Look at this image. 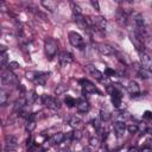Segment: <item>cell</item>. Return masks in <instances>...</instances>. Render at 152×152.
Listing matches in <instances>:
<instances>
[{
    "instance_id": "6da1fadb",
    "label": "cell",
    "mask_w": 152,
    "mask_h": 152,
    "mask_svg": "<svg viewBox=\"0 0 152 152\" xmlns=\"http://www.w3.org/2000/svg\"><path fill=\"white\" fill-rule=\"evenodd\" d=\"M49 75H50L49 72H43V71H28L26 72V78L38 86H44L46 80L49 78Z\"/></svg>"
},
{
    "instance_id": "7a4b0ae2",
    "label": "cell",
    "mask_w": 152,
    "mask_h": 152,
    "mask_svg": "<svg viewBox=\"0 0 152 152\" xmlns=\"http://www.w3.org/2000/svg\"><path fill=\"white\" fill-rule=\"evenodd\" d=\"M107 91L109 93L110 95V100H112V103L115 108H120L121 106V101H122V94L121 91L118 89L116 86H108L107 87Z\"/></svg>"
},
{
    "instance_id": "3957f363",
    "label": "cell",
    "mask_w": 152,
    "mask_h": 152,
    "mask_svg": "<svg viewBox=\"0 0 152 152\" xmlns=\"http://www.w3.org/2000/svg\"><path fill=\"white\" fill-rule=\"evenodd\" d=\"M44 50H45V55L49 57V58H52L55 57V55L57 53V50H58V43L56 39L49 37L45 39L44 42Z\"/></svg>"
},
{
    "instance_id": "277c9868",
    "label": "cell",
    "mask_w": 152,
    "mask_h": 152,
    "mask_svg": "<svg viewBox=\"0 0 152 152\" xmlns=\"http://www.w3.org/2000/svg\"><path fill=\"white\" fill-rule=\"evenodd\" d=\"M68 38H69L70 44H71L74 48L78 49V50H83V49L86 48L84 39L82 38V36H81L80 33L74 32V31H70V32L68 33Z\"/></svg>"
},
{
    "instance_id": "5b68a950",
    "label": "cell",
    "mask_w": 152,
    "mask_h": 152,
    "mask_svg": "<svg viewBox=\"0 0 152 152\" xmlns=\"http://www.w3.org/2000/svg\"><path fill=\"white\" fill-rule=\"evenodd\" d=\"M129 38H131V42L133 43V45L135 46L138 53L145 51V38L142 36H140L135 31H133V32L131 31L129 32Z\"/></svg>"
},
{
    "instance_id": "8992f818",
    "label": "cell",
    "mask_w": 152,
    "mask_h": 152,
    "mask_svg": "<svg viewBox=\"0 0 152 152\" xmlns=\"http://www.w3.org/2000/svg\"><path fill=\"white\" fill-rule=\"evenodd\" d=\"M1 82L4 84H6V86H13V84H17L18 83V78L13 74V71L8 69V70H6V71L2 72V75H1Z\"/></svg>"
},
{
    "instance_id": "52a82bcc",
    "label": "cell",
    "mask_w": 152,
    "mask_h": 152,
    "mask_svg": "<svg viewBox=\"0 0 152 152\" xmlns=\"http://www.w3.org/2000/svg\"><path fill=\"white\" fill-rule=\"evenodd\" d=\"M42 101H43V104H45L50 109H59L61 108L59 101L56 97L51 96V95H43L42 96Z\"/></svg>"
},
{
    "instance_id": "ba28073f",
    "label": "cell",
    "mask_w": 152,
    "mask_h": 152,
    "mask_svg": "<svg viewBox=\"0 0 152 152\" xmlns=\"http://www.w3.org/2000/svg\"><path fill=\"white\" fill-rule=\"evenodd\" d=\"M91 21H93V28L94 30H99L102 32H106L107 30V21L104 18L102 17H90Z\"/></svg>"
},
{
    "instance_id": "9c48e42d",
    "label": "cell",
    "mask_w": 152,
    "mask_h": 152,
    "mask_svg": "<svg viewBox=\"0 0 152 152\" xmlns=\"http://www.w3.org/2000/svg\"><path fill=\"white\" fill-rule=\"evenodd\" d=\"M80 84L82 86V93L83 94H94V93H99L97 88L88 80L86 78H82L80 80Z\"/></svg>"
},
{
    "instance_id": "30bf717a",
    "label": "cell",
    "mask_w": 152,
    "mask_h": 152,
    "mask_svg": "<svg viewBox=\"0 0 152 152\" xmlns=\"http://www.w3.org/2000/svg\"><path fill=\"white\" fill-rule=\"evenodd\" d=\"M95 49L103 56H108V55H113L115 52V50L113 49V46H110L109 44L106 43H96L95 44Z\"/></svg>"
},
{
    "instance_id": "8fae6325",
    "label": "cell",
    "mask_w": 152,
    "mask_h": 152,
    "mask_svg": "<svg viewBox=\"0 0 152 152\" xmlns=\"http://www.w3.org/2000/svg\"><path fill=\"white\" fill-rule=\"evenodd\" d=\"M58 59H59V64H61V66L66 68V66H69V65L72 63L74 57H72V55H71L70 52H68V51H62V52L59 53Z\"/></svg>"
},
{
    "instance_id": "7c38bea8",
    "label": "cell",
    "mask_w": 152,
    "mask_h": 152,
    "mask_svg": "<svg viewBox=\"0 0 152 152\" xmlns=\"http://www.w3.org/2000/svg\"><path fill=\"white\" fill-rule=\"evenodd\" d=\"M18 146V140L14 135H6L5 138V151H15Z\"/></svg>"
},
{
    "instance_id": "4fadbf2b",
    "label": "cell",
    "mask_w": 152,
    "mask_h": 152,
    "mask_svg": "<svg viewBox=\"0 0 152 152\" xmlns=\"http://www.w3.org/2000/svg\"><path fill=\"white\" fill-rule=\"evenodd\" d=\"M86 70H87L94 78H96L97 81H100V82H104V76H103V74H102L99 69H96L94 65H91V64L86 65Z\"/></svg>"
},
{
    "instance_id": "5bb4252c",
    "label": "cell",
    "mask_w": 152,
    "mask_h": 152,
    "mask_svg": "<svg viewBox=\"0 0 152 152\" xmlns=\"http://www.w3.org/2000/svg\"><path fill=\"white\" fill-rule=\"evenodd\" d=\"M140 56V63H141V68L146 69V70H150L151 66H152V59H151V56L144 51V52H140L139 53Z\"/></svg>"
},
{
    "instance_id": "9a60e30c",
    "label": "cell",
    "mask_w": 152,
    "mask_h": 152,
    "mask_svg": "<svg viewBox=\"0 0 152 152\" xmlns=\"http://www.w3.org/2000/svg\"><path fill=\"white\" fill-rule=\"evenodd\" d=\"M26 97L25 96H20L15 102H14V107H13V113H21L24 107L26 106Z\"/></svg>"
},
{
    "instance_id": "2e32d148",
    "label": "cell",
    "mask_w": 152,
    "mask_h": 152,
    "mask_svg": "<svg viewBox=\"0 0 152 152\" xmlns=\"http://www.w3.org/2000/svg\"><path fill=\"white\" fill-rule=\"evenodd\" d=\"M75 106H76V108H77V110H78L80 113H87V112L89 110V108H90L89 102H88L86 99H80V100H77Z\"/></svg>"
},
{
    "instance_id": "e0dca14e",
    "label": "cell",
    "mask_w": 152,
    "mask_h": 152,
    "mask_svg": "<svg viewBox=\"0 0 152 152\" xmlns=\"http://www.w3.org/2000/svg\"><path fill=\"white\" fill-rule=\"evenodd\" d=\"M127 91L132 95V96H137L140 94V87L135 81H129L127 84Z\"/></svg>"
},
{
    "instance_id": "ac0fdd59",
    "label": "cell",
    "mask_w": 152,
    "mask_h": 152,
    "mask_svg": "<svg viewBox=\"0 0 152 152\" xmlns=\"http://www.w3.org/2000/svg\"><path fill=\"white\" fill-rule=\"evenodd\" d=\"M64 139H65L64 133H62V132H57V133H55V134L49 139V142H50L51 145H59L61 142L64 141Z\"/></svg>"
},
{
    "instance_id": "d6986e66",
    "label": "cell",
    "mask_w": 152,
    "mask_h": 152,
    "mask_svg": "<svg viewBox=\"0 0 152 152\" xmlns=\"http://www.w3.org/2000/svg\"><path fill=\"white\" fill-rule=\"evenodd\" d=\"M127 19H128V13L125 10L119 8L118 13H116V20L120 25H126L127 24Z\"/></svg>"
},
{
    "instance_id": "ffe728a7",
    "label": "cell",
    "mask_w": 152,
    "mask_h": 152,
    "mask_svg": "<svg viewBox=\"0 0 152 152\" xmlns=\"http://www.w3.org/2000/svg\"><path fill=\"white\" fill-rule=\"evenodd\" d=\"M74 18H75L76 24H77L82 30H84V31H89L88 24H87V21H86V17H83L82 14H80V15H74Z\"/></svg>"
},
{
    "instance_id": "44dd1931",
    "label": "cell",
    "mask_w": 152,
    "mask_h": 152,
    "mask_svg": "<svg viewBox=\"0 0 152 152\" xmlns=\"http://www.w3.org/2000/svg\"><path fill=\"white\" fill-rule=\"evenodd\" d=\"M113 127H114V131H115L118 137H121L124 134V132L126 131V124L122 121H115Z\"/></svg>"
},
{
    "instance_id": "7402d4cb",
    "label": "cell",
    "mask_w": 152,
    "mask_h": 152,
    "mask_svg": "<svg viewBox=\"0 0 152 152\" xmlns=\"http://www.w3.org/2000/svg\"><path fill=\"white\" fill-rule=\"evenodd\" d=\"M69 125L72 127V128H80L81 126H82V120L80 119V118H77V116H75V115H72V116H70L69 118Z\"/></svg>"
},
{
    "instance_id": "603a6c76",
    "label": "cell",
    "mask_w": 152,
    "mask_h": 152,
    "mask_svg": "<svg viewBox=\"0 0 152 152\" xmlns=\"http://www.w3.org/2000/svg\"><path fill=\"white\" fill-rule=\"evenodd\" d=\"M36 127V120H34V116L33 115H30L27 118V121H26V129L28 132H32Z\"/></svg>"
},
{
    "instance_id": "cb8c5ba5",
    "label": "cell",
    "mask_w": 152,
    "mask_h": 152,
    "mask_svg": "<svg viewBox=\"0 0 152 152\" xmlns=\"http://www.w3.org/2000/svg\"><path fill=\"white\" fill-rule=\"evenodd\" d=\"M100 145H101V141H100V139H99L96 135L89 138V146H90L91 148H95V150H96V148L100 147Z\"/></svg>"
},
{
    "instance_id": "d4e9b609",
    "label": "cell",
    "mask_w": 152,
    "mask_h": 152,
    "mask_svg": "<svg viewBox=\"0 0 152 152\" xmlns=\"http://www.w3.org/2000/svg\"><path fill=\"white\" fill-rule=\"evenodd\" d=\"M137 71H138V75L141 77V78H150V76H151V72H150V70H146V69H144V68H141V66H137Z\"/></svg>"
},
{
    "instance_id": "484cf974",
    "label": "cell",
    "mask_w": 152,
    "mask_h": 152,
    "mask_svg": "<svg viewBox=\"0 0 152 152\" xmlns=\"http://www.w3.org/2000/svg\"><path fill=\"white\" fill-rule=\"evenodd\" d=\"M7 99H8L7 91L4 89H0V106H4L7 102Z\"/></svg>"
},
{
    "instance_id": "4316f807",
    "label": "cell",
    "mask_w": 152,
    "mask_h": 152,
    "mask_svg": "<svg viewBox=\"0 0 152 152\" xmlns=\"http://www.w3.org/2000/svg\"><path fill=\"white\" fill-rule=\"evenodd\" d=\"M65 90H66V86H64V84H58V86L55 88V94H56V95H62Z\"/></svg>"
},
{
    "instance_id": "83f0119b",
    "label": "cell",
    "mask_w": 152,
    "mask_h": 152,
    "mask_svg": "<svg viewBox=\"0 0 152 152\" xmlns=\"http://www.w3.org/2000/svg\"><path fill=\"white\" fill-rule=\"evenodd\" d=\"M126 129H127L129 133H132V134H134V133H137V132L139 131L137 124H129V125H127V126H126Z\"/></svg>"
},
{
    "instance_id": "f1b7e54d",
    "label": "cell",
    "mask_w": 152,
    "mask_h": 152,
    "mask_svg": "<svg viewBox=\"0 0 152 152\" xmlns=\"http://www.w3.org/2000/svg\"><path fill=\"white\" fill-rule=\"evenodd\" d=\"M42 4H43V6H45V7H46L48 10H50V11H53L55 7L57 6V4H56L55 1H48V2H46V1H43Z\"/></svg>"
},
{
    "instance_id": "f546056e",
    "label": "cell",
    "mask_w": 152,
    "mask_h": 152,
    "mask_svg": "<svg viewBox=\"0 0 152 152\" xmlns=\"http://www.w3.org/2000/svg\"><path fill=\"white\" fill-rule=\"evenodd\" d=\"M71 8H72L74 15H80V14H82V11H81V8H80V6H78L77 4L71 2Z\"/></svg>"
},
{
    "instance_id": "4dcf8cb0",
    "label": "cell",
    "mask_w": 152,
    "mask_h": 152,
    "mask_svg": "<svg viewBox=\"0 0 152 152\" xmlns=\"http://www.w3.org/2000/svg\"><path fill=\"white\" fill-rule=\"evenodd\" d=\"M100 119H101V121H108L109 119H110V114L107 112V110H101L100 112Z\"/></svg>"
},
{
    "instance_id": "1f68e13d",
    "label": "cell",
    "mask_w": 152,
    "mask_h": 152,
    "mask_svg": "<svg viewBox=\"0 0 152 152\" xmlns=\"http://www.w3.org/2000/svg\"><path fill=\"white\" fill-rule=\"evenodd\" d=\"M64 102H65V104L68 107H74L76 104V100L74 97H71V96H66L65 100H64Z\"/></svg>"
},
{
    "instance_id": "d6a6232c",
    "label": "cell",
    "mask_w": 152,
    "mask_h": 152,
    "mask_svg": "<svg viewBox=\"0 0 152 152\" xmlns=\"http://www.w3.org/2000/svg\"><path fill=\"white\" fill-rule=\"evenodd\" d=\"M69 137H70L72 140H80L81 137H82V133H81L80 131H74V132H71V133L69 134Z\"/></svg>"
},
{
    "instance_id": "836d02e7",
    "label": "cell",
    "mask_w": 152,
    "mask_h": 152,
    "mask_svg": "<svg viewBox=\"0 0 152 152\" xmlns=\"http://www.w3.org/2000/svg\"><path fill=\"white\" fill-rule=\"evenodd\" d=\"M26 147H27V151H32V150L36 147V144H34V141H33V138H32V137H30V138L27 139Z\"/></svg>"
},
{
    "instance_id": "e575fe53",
    "label": "cell",
    "mask_w": 152,
    "mask_h": 152,
    "mask_svg": "<svg viewBox=\"0 0 152 152\" xmlns=\"http://www.w3.org/2000/svg\"><path fill=\"white\" fill-rule=\"evenodd\" d=\"M7 53L6 52H2V53H0V68L1 66H4L6 63H7Z\"/></svg>"
},
{
    "instance_id": "d590c367",
    "label": "cell",
    "mask_w": 152,
    "mask_h": 152,
    "mask_svg": "<svg viewBox=\"0 0 152 152\" xmlns=\"http://www.w3.org/2000/svg\"><path fill=\"white\" fill-rule=\"evenodd\" d=\"M115 71L114 70H112V69H109V68H106V70H104V75L106 76H108V77H112V76H115Z\"/></svg>"
},
{
    "instance_id": "8d00e7d4",
    "label": "cell",
    "mask_w": 152,
    "mask_h": 152,
    "mask_svg": "<svg viewBox=\"0 0 152 152\" xmlns=\"http://www.w3.org/2000/svg\"><path fill=\"white\" fill-rule=\"evenodd\" d=\"M19 66H20V65H19L18 62H10V64H8V69H10V70L17 69V68H19Z\"/></svg>"
},
{
    "instance_id": "74e56055",
    "label": "cell",
    "mask_w": 152,
    "mask_h": 152,
    "mask_svg": "<svg viewBox=\"0 0 152 152\" xmlns=\"http://www.w3.org/2000/svg\"><path fill=\"white\" fill-rule=\"evenodd\" d=\"M142 118H145V119L150 120V119L152 118V113H151L150 110H145V112H144V114H142Z\"/></svg>"
},
{
    "instance_id": "f35d334b",
    "label": "cell",
    "mask_w": 152,
    "mask_h": 152,
    "mask_svg": "<svg viewBox=\"0 0 152 152\" xmlns=\"http://www.w3.org/2000/svg\"><path fill=\"white\" fill-rule=\"evenodd\" d=\"M8 8H7V6H6V4L4 2V1H0V11H2V12H6Z\"/></svg>"
},
{
    "instance_id": "ab89813d",
    "label": "cell",
    "mask_w": 152,
    "mask_h": 152,
    "mask_svg": "<svg viewBox=\"0 0 152 152\" xmlns=\"http://www.w3.org/2000/svg\"><path fill=\"white\" fill-rule=\"evenodd\" d=\"M90 2H91V5L94 6V8H96V11H100V6H99V2H97V1H94V0H91Z\"/></svg>"
},
{
    "instance_id": "60d3db41",
    "label": "cell",
    "mask_w": 152,
    "mask_h": 152,
    "mask_svg": "<svg viewBox=\"0 0 152 152\" xmlns=\"http://www.w3.org/2000/svg\"><path fill=\"white\" fill-rule=\"evenodd\" d=\"M140 152H151V146H142Z\"/></svg>"
},
{
    "instance_id": "b9f144b4",
    "label": "cell",
    "mask_w": 152,
    "mask_h": 152,
    "mask_svg": "<svg viewBox=\"0 0 152 152\" xmlns=\"http://www.w3.org/2000/svg\"><path fill=\"white\" fill-rule=\"evenodd\" d=\"M6 51H7V48H6L5 45H0V53L6 52Z\"/></svg>"
},
{
    "instance_id": "7bdbcfd3",
    "label": "cell",
    "mask_w": 152,
    "mask_h": 152,
    "mask_svg": "<svg viewBox=\"0 0 152 152\" xmlns=\"http://www.w3.org/2000/svg\"><path fill=\"white\" fill-rule=\"evenodd\" d=\"M127 152H139V150H138V148H135V147H132V148H128V150H127Z\"/></svg>"
},
{
    "instance_id": "ee69618b",
    "label": "cell",
    "mask_w": 152,
    "mask_h": 152,
    "mask_svg": "<svg viewBox=\"0 0 152 152\" xmlns=\"http://www.w3.org/2000/svg\"><path fill=\"white\" fill-rule=\"evenodd\" d=\"M58 152H70V150H69V147H63V148H61Z\"/></svg>"
},
{
    "instance_id": "f6af8a7d",
    "label": "cell",
    "mask_w": 152,
    "mask_h": 152,
    "mask_svg": "<svg viewBox=\"0 0 152 152\" xmlns=\"http://www.w3.org/2000/svg\"><path fill=\"white\" fill-rule=\"evenodd\" d=\"M0 36H1V31H0Z\"/></svg>"
},
{
    "instance_id": "bcb514c9",
    "label": "cell",
    "mask_w": 152,
    "mask_h": 152,
    "mask_svg": "<svg viewBox=\"0 0 152 152\" xmlns=\"http://www.w3.org/2000/svg\"><path fill=\"white\" fill-rule=\"evenodd\" d=\"M0 125H1V121H0Z\"/></svg>"
}]
</instances>
